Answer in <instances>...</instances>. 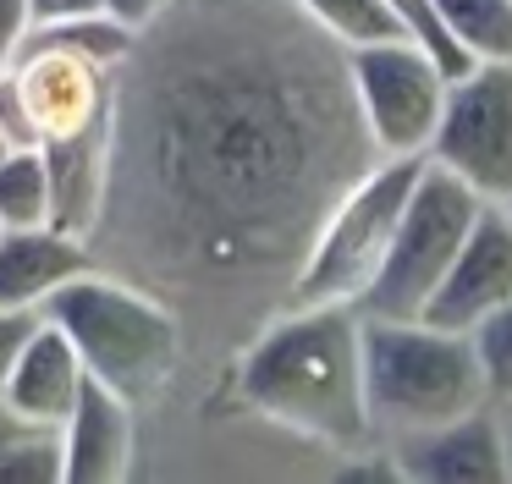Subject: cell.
<instances>
[{"label": "cell", "instance_id": "obj_24", "mask_svg": "<svg viewBox=\"0 0 512 484\" xmlns=\"http://www.w3.org/2000/svg\"><path fill=\"white\" fill-rule=\"evenodd\" d=\"M17 424H23V418H17V413H12V407L0 402V451H6V440H12V435H17Z\"/></svg>", "mask_w": 512, "mask_h": 484}, {"label": "cell", "instance_id": "obj_22", "mask_svg": "<svg viewBox=\"0 0 512 484\" xmlns=\"http://www.w3.org/2000/svg\"><path fill=\"white\" fill-rule=\"evenodd\" d=\"M34 11V28H56V22H78V17H94L100 0H28Z\"/></svg>", "mask_w": 512, "mask_h": 484}, {"label": "cell", "instance_id": "obj_5", "mask_svg": "<svg viewBox=\"0 0 512 484\" xmlns=\"http://www.w3.org/2000/svg\"><path fill=\"white\" fill-rule=\"evenodd\" d=\"M430 154H380L353 187L331 204V215L320 220L309 253H303L298 275H292V308L314 303H347L358 308L364 292L375 286L380 264L391 253L397 220L408 209V193L419 182Z\"/></svg>", "mask_w": 512, "mask_h": 484}, {"label": "cell", "instance_id": "obj_9", "mask_svg": "<svg viewBox=\"0 0 512 484\" xmlns=\"http://www.w3.org/2000/svg\"><path fill=\"white\" fill-rule=\"evenodd\" d=\"M6 72H12L17 94H23L34 149L83 138L94 127H111V116H116V72L111 66L28 33V44L12 55Z\"/></svg>", "mask_w": 512, "mask_h": 484}, {"label": "cell", "instance_id": "obj_16", "mask_svg": "<svg viewBox=\"0 0 512 484\" xmlns=\"http://www.w3.org/2000/svg\"><path fill=\"white\" fill-rule=\"evenodd\" d=\"M441 17L468 61H512V0H441Z\"/></svg>", "mask_w": 512, "mask_h": 484}, {"label": "cell", "instance_id": "obj_18", "mask_svg": "<svg viewBox=\"0 0 512 484\" xmlns=\"http://www.w3.org/2000/svg\"><path fill=\"white\" fill-rule=\"evenodd\" d=\"M386 11H391V22H397L402 39L419 44L424 55H435V61H441V72H446V77H463L468 66H474L463 50H457L452 33H446L441 0H386Z\"/></svg>", "mask_w": 512, "mask_h": 484}, {"label": "cell", "instance_id": "obj_8", "mask_svg": "<svg viewBox=\"0 0 512 484\" xmlns=\"http://www.w3.org/2000/svg\"><path fill=\"white\" fill-rule=\"evenodd\" d=\"M430 160L463 176L479 198H512V61H474L446 83Z\"/></svg>", "mask_w": 512, "mask_h": 484}, {"label": "cell", "instance_id": "obj_11", "mask_svg": "<svg viewBox=\"0 0 512 484\" xmlns=\"http://www.w3.org/2000/svg\"><path fill=\"white\" fill-rule=\"evenodd\" d=\"M397 462L408 479H424V484H501V479H512L507 429L485 407L468 418H452V424L402 435Z\"/></svg>", "mask_w": 512, "mask_h": 484}, {"label": "cell", "instance_id": "obj_4", "mask_svg": "<svg viewBox=\"0 0 512 484\" xmlns=\"http://www.w3.org/2000/svg\"><path fill=\"white\" fill-rule=\"evenodd\" d=\"M45 319H56L72 336V347L83 352L94 380H105L111 391H122L127 402H144L171 380L182 352V330L160 297H149L144 286L122 281V275L83 270L39 308Z\"/></svg>", "mask_w": 512, "mask_h": 484}, {"label": "cell", "instance_id": "obj_19", "mask_svg": "<svg viewBox=\"0 0 512 484\" xmlns=\"http://www.w3.org/2000/svg\"><path fill=\"white\" fill-rule=\"evenodd\" d=\"M474 352H479V369H485V385L496 402H512V303H501L490 319H479L474 330Z\"/></svg>", "mask_w": 512, "mask_h": 484}, {"label": "cell", "instance_id": "obj_13", "mask_svg": "<svg viewBox=\"0 0 512 484\" xmlns=\"http://www.w3.org/2000/svg\"><path fill=\"white\" fill-rule=\"evenodd\" d=\"M89 380V363L72 347V336L56 325V319L39 314L34 330L23 336L12 363V380H6V396L0 402L12 407L17 418H34V424H67V413L78 407V391Z\"/></svg>", "mask_w": 512, "mask_h": 484}, {"label": "cell", "instance_id": "obj_28", "mask_svg": "<svg viewBox=\"0 0 512 484\" xmlns=\"http://www.w3.org/2000/svg\"><path fill=\"white\" fill-rule=\"evenodd\" d=\"M0 231H6V226H0Z\"/></svg>", "mask_w": 512, "mask_h": 484}, {"label": "cell", "instance_id": "obj_3", "mask_svg": "<svg viewBox=\"0 0 512 484\" xmlns=\"http://www.w3.org/2000/svg\"><path fill=\"white\" fill-rule=\"evenodd\" d=\"M364 402L369 429L386 440L479 413L490 402V385L474 336L441 330L430 319L364 314Z\"/></svg>", "mask_w": 512, "mask_h": 484}, {"label": "cell", "instance_id": "obj_1", "mask_svg": "<svg viewBox=\"0 0 512 484\" xmlns=\"http://www.w3.org/2000/svg\"><path fill=\"white\" fill-rule=\"evenodd\" d=\"M369 149L336 39L292 0H171L116 72L94 237L188 292L298 275Z\"/></svg>", "mask_w": 512, "mask_h": 484}, {"label": "cell", "instance_id": "obj_12", "mask_svg": "<svg viewBox=\"0 0 512 484\" xmlns=\"http://www.w3.org/2000/svg\"><path fill=\"white\" fill-rule=\"evenodd\" d=\"M61 451H67V484H122L138 451L133 402L89 374L78 407L61 424Z\"/></svg>", "mask_w": 512, "mask_h": 484}, {"label": "cell", "instance_id": "obj_25", "mask_svg": "<svg viewBox=\"0 0 512 484\" xmlns=\"http://www.w3.org/2000/svg\"><path fill=\"white\" fill-rule=\"evenodd\" d=\"M12 149H17V143L6 138V132H0V160H6V154H12Z\"/></svg>", "mask_w": 512, "mask_h": 484}, {"label": "cell", "instance_id": "obj_7", "mask_svg": "<svg viewBox=\"0 0 512 484\" xmlns=\"http://www.w3.org/2000/svg\"><path fill=\"white\" fill-rule=\"evenodd\" d=\"M347 77H353V99L375 154H430L446 83H452L435 55L408 39L358 44L347 50Z\"/></svg>", "mask_w": 512, "mask_h": 484}, {"label": "cell", "instance_id": "obj_2", "mask_svg": "<svg viewBox=\"0 0 512 484\" xmlns=\"http://www.w3.org/2000/svg\"><path fill=\"white\" fill-rule=\"evenodd\" d=\"M243 396L265 418L325 446H364V314L347 303L292 308L243 358Z\"/></svg>", "mask_w": 512, "mask_h": 484}, {"label": "cell", "instance_id": "obj_27", "mask_svg": "<svg viewBox=\"0 0 512 484\" xmlns=\"http://www.w3.org/2000/svg\"><path fill=\"white\" fill-rule=\"evenodd\" d=\"M507 209H512V198H507Z\"/></svg>", "mask_w": 512, "mask_h": 484}, {"label": "cell", "instance_id": "obj_20", "mask_svg": "<svg viewBox=\"0 0 512 484\" xmlns=\"http://www.w3.org/2000/svg\"><path fill=\"white\" fill-rule=\"evenodd\" d=\"M28 33H34L28 0H0V66H12V55L28 44Z\"/></svg>", "mask_w": 512, "mask_h": 484}, {"label": "cell", "instance_id": "obj_10", "mask_svg": "<svg viewBox=\"0 0 512 484\" xmlns=\"http://www.w3.org/2000/svg\"><path fill=\"white\" fill-rule=\"evenodd\" d=\"M501 303H512V209L485 204L463 242V253L446 270V281L435 286L424 319L441 330H474Z\"/></svg>", "mask_w": 512, "mask_h": 484}, {"label": "cell", "instance_id": "obj_23", "mask_svg": "<svg viewBox=\"0 0 512 484\" xmlns=\"http://www.w3.org/2000/svg\"><path fill=\"white\" fill-rule=\"evenodd\" d=\"M166 6H171V0H100V11H111V17L127 22V28H144V22H155Z\"/></svg>", "mask_w": 512, "mask_h": 484}, {"label": "cell", "instance_id": "obj_21", "mask_svg": "<svg viewBox=\"0 0 512 484\" xmlns=\"http://www.w3.org/2000/svg\"><path fill=\"white\" fill-rule=\"evenodd\" d=\"M39 314H6L0 308V396H6V380H12V363H17V347H23V336L34 330Z\"/></svg>", "mask_w": 512, "mask_h": 484}, {"label": "cell", "instance_id": "obj_26", "mask_svg": "<svg viewBox=\"0 0 512 484\" xmlns=\"http://www.w3.org/2000/svg\"><path fill=\"white\" fill-rule=\"evenodd\" d=\"M501 429H507V457H512V418H507V424H501Z\"/></svg>", "mask_w": 512, "mask_h": 484}, {"label": "cell", "instance_id": "obj_15", "mask_svg": "<svg viewBox=\"0 0 512 484\" xmlns=\"http://www.w3.org/2000/svg\"><path fill=\"white\" fill-rule=\"evenodd\" d=\"M0 226H50V165L45 149H12L0 160Z\"/></svg>", "mask_w": 512, "mask_h": 484}, {"label": "cell", "instance_id": "obj_14", "mask_svg": "<svg viewBox=\"0 0 512 484\" xmlns=\"http://www.w3.org/2000/svg\"><path fill=\"white\" fill-rule=\"evenodd\" d=\"M94 270L89 242L61 226L0 231V308L6 314H39L72 275Z\"/></svg>", "mask_w": 512, "mask_h": 484}, {"label": "cell", "instance_id": "obj_17", "mask_svg": "<svg viewBox=\"0 0 512 484\" xmlns=\"http://www.w3.org/2000/svg\"><path fill=\"white\" fill-rule=\"evenodd\" d=\"M303 17H314L325 33H331L342 50H358V44H380V39H402L397 22H391L386 0H292Z\"/></svg>", "mask_w": 512, "mask_h": 484}, {"label": "cell", "instance_id": "obj_6", "mask_svg": "<svg viewBox=\"0 0 512 484\" xmlns=\"http://www.w3.org/2000/svg\"><path fill=\"white\" fill-rule=\"evenodd\" d=\"M490 198H479L463 176H452L446 165L424 160L419 182L408 193V209L397 220V237H391V253L380 264L375 286L364 292L358 314L375 319H424L435 286L446 281L452 259L463 253L468 231H474L479 209Z\"/></svg>", "mask_w": 512, "mask_h": 484}]
</instances>
